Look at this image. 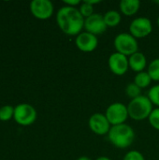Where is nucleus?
I'll list each match as a JSON object with an SVG mask.
<instances>
[{"mask_svg":"<svg viewBox=\"0 0 159 160\" xmlns=\"http://www.w3.org/2000/svg\"><path fill=\"white\" fill-rule=\"evenodd\" d=\"M109 141L117 148L125 149L129 147L135 140L133 128L127 124L112 126L108 133Z\"/></svg>","mask_w":159,"mask_h":160,"instance_id":"obj_2","label":"nucleus"},{"mask_svg":"<svg viewBox=\"0 0 159 160\" xmlns=\"http://www.w3.org/2000/svg\"><path fill=\"white\" fill-rule=\"evenodd\" d=\"M128 116L136 121H142L149 118L153 112V104L148 97L140 96L134 99H131L127 106Z\"/></svg>","mask_w":159,"mask_h":160,"instance_id":"obj_3","label":"nucleus"},{"mask_svg":"<svg viewBox=\"0 0 159 160\" xmlns=\"http://www.w3.org/2000/svg\"><path fill=\"white\" fill-rule=\"evenodd\" d=\"M152 81L159 82V58L154 59L148 66L147 70Z\"/></svg>","mask_w":159,"mask_h":160,"instance_id":"obj_17","label":"nucleus"},{"mask_svg":"<svg viewBox=\"0 0 159 160\" xmlns=\"http://www.w3.org/2000/svg\"><path fill=\"white\" fill-rule=\"evenodd\" d=\"M81 14L82 15V17L84 19L90 17L91 15L94 14V8L91 4H89L87 1H83L81 6H80V8H79Z\"/></svg>","mask_w":159,"mask_h":160,"instance_id":"obj_20","label":"nucleus"},{"mask_svg":"<svg viewBox=\"0 0 159 160\" xmlns=\"http://www.w3.org/2000/svg\"><path fill=\"white\" fill-rule=\"evenodd\" d=\"M85 1H87V2H88L89 4H91L92 6L95 5V4H98V3L100 2L99 0H85Z\"/></svg>","mask_w":159,"mask_h":160,"instance_id":"obj_25","label":"nucleus"},{"mask_svg":"<svg viewBox=\"0 0 159 160\" xmlns=\"http://www.w3.org/2000/svg\"><path fill=\"white\" fill-rule=\"evenodd\" d=\"M64 3L67 4V6H68V7H73V8H76L77 5L82 4V2H81L80 0H65Z\"/></svg>","mask_w":159,"mask_h":160,"instance_id":"obj_24","label":"nucleus"},{"mask_svg":"<svg viewBox=\"0 0 159 160\" xmlns=\"http://www.w3.org/2000/svg\"><path fill=\"white\" fill-rule=\"evenodd\" d=\"M156 3H157V5L159 6V0H158V1H156Z\"/></svg>","mask_w":159,"mask_h":160,"instance_id":"obj_28","label":"nucleus"},{"mask_svg":"<svg viewBox=\"0 0 159 160\" xmlns=\"http://www.w3.org/2000/svg\"><path fill=\"white\" fill-rule=\"evenodd\" d=\"M77 160H91V158H89L88 157H81Z\"/></svg>","mask_w":159,"mask_h":160,"instance_id":"obj_26","label":"nucleus"},{"mask_svg":"<svg viewBox=\"0 0 159 160\" xmlns=\"http://www.w3.org/2000/svg\"><path fill=\"white\" fill-rule=\"evenodd\" d=\"M130 34L135 38H142L149 36L153 30L151 21L146 17H139L134 19L129 25Z\"/></svg>","mask_w":159,"mask_h":160,"instance_id":"obj_7","label":"nucleus"},{"mask_svg":"<svg viewBox=\"0 0 159 160\" xmlns=\"http://www.w3.org/2000/svg\"><path fill=\"white\" fill-rule=\"evenodd\" d=\"M105 115L112 126L125 124L128 118L127 106L120 102L112 103L107 108Z\"/></svg>","mask_w":159,"mask_h":160,"instance_id":"obj_5","label":"nucleus"},{"mask_svg":"<svg viewBox=\"0 0 159 160\" xmlns=\"http://www.w3.org/2000/svg\"><path fill=\"white\" fill-rule=\"evenodd\" d=\"M148 119H149V123L151 124V126L155 129L159 130V108L153 110Z\"/></svg>","mask_w":159,"mask_h":160,"instance_id":"obj_22","label":"nucleus"},{"mask_svg":"<svg viewBox=\"0 0 159 160\" xmlns=\"http://www.w3.org/2000/svg\"><path fill=\"white\" fill-rule=\"evenodd\" d=\"M104 21L109 27H114L117 26L121 22V14L116 10H109L104 15Z\"/></svg>","mask_w":159,"mask_h":160,"instance_id":"obj_15","label":"nucleus"},{"mask_svg":"<svg viewBox=\"0 0 159 160\" xmlns=\"http://www.w3.org/2000/svg\"><path fill=\"white\" fill-rule=\"evenodd\" d=\"M96 160H112V159H110L109 158H106V157H100V158H97Z\"/></svg>","mask_w":159,"mask_h":160,"instance_id":"obj_27","label":"nucleus"},{"mask_svg":"<svg viewBox=\"0 0 159 160\" xmlns=\"http://www.w3.org/2000/svg\"><path fill=\"white\" fill-rule=\"evenodd\" d=\"M151 81H152V79L149 76L147 71L139 72L134 78V83L137 84L141 89L142 88H146L147 86H149L150 83H151Z\"/></svg>","mask_w":159,"mask_h":160,"instance_id":"obj_16","label":"nucleus"},{"mask_svg":"<svg viewBox=\"0 0 159 160\" xmlns=\"http://www.w3.org/2000/svg\"><path fill=\"white\" fill-rule=\"evenodd\" d=\"M157 24H158V26H159V17H158V19H157Z\"/></svg>","mask_w":159,"mask_h":160,"instance_id":"obj_29","label":"nucleus"},{"mask_svg":"<svg viewBox=\"0 0 159 160\" xmlns=\"http://www.w3.org/2000/svg\"><path fill=\"white\" fill-rule=\"evenodd\" d=\"M107 27L108 26L104 21V17L101 14L94 13L84 20V29L86 32L95 36L103 34L107 30Z\"/></svg>","mask_w":159,"mask_h":160,"instance_id":"obj_10","label":"nucleus"},{"mask_svg":"<svg viewBox=\"0 0 159 160\" xmlns=\"http://www.w3.org/2000/svg\"><path fill=\"white\" fill-rule=\"evenodd\" d=\"M89 128L97 135H106L111 129V124L108 121L105 114L102 113H94L88 121Z\"/></svg>","mask_w":159,"mask_h":160,"instance_id":"obj_8","label":"nucleus"},{"mask_svg":"<svg viewBox=\"0 0 159 160\" xmlns=\"http://www.w3.org/2000/svg\"><path fill=\"white\" fill-rule=\"evenodd\" d=\"M84 18L80 10L73 7H62L56 15V22L60 29L67 35L78 36L84 27Z\"/></svg>","mask_w":159,"mask_h":160,"instance_id":"obj_1","label":"nucleus"},{"mask_svg":"<svg viewBox=\"0 0 159 160\" xmlns=\"http://www.w3.org/2000/svg\"><path fill=\"white\" fill-rule=\"evenodd\" d=\"M148 98L151 100L152 104L159 108V84L153 86L148 92Z\"/></svg>","mask_w":159,"mask_h":160,"instance_id":"obj_21","label":"nucleus"},{"mask_svg":"<svg viewBox=\"0 0 159 160\" xmlns=\"http://www.w3.org/2000/svg\"><path fill=\"white\" fill-rule=\"evenodd\" d=\"M113 44L117 52L126 56H131L138 52L139 50L137 38L128 33H121L117 35L114 38Z\"/></svg>","mask_w":159,"mask_h":160,"instance_id":"obj_4","label":"nucleus"},{"mask_svg":"<svg viewBox=\"0 0 159 160\" xmlns=\"http://www.w3.org/2000/svg\"><path fill=\"white\" fill-rule=\"evenodd\" d=\"M109 68L111 71L118 76H122L127 73L129 65L127 56L123 55L119 52H114L109 57Z\"/></svg>","mask_w":159,"mask_h":160,"instance_id":"obj_12","label":"nucleus"},{"mask_svg":"<svg viewBox=\"0 0 159 160\" xmlns=\"http://www.w3.org/2000/svg\"><path fill=\"white\" fill-rule=\"evenodd\" d=\"M75 43L80 51L83 52H91L97 49L98 45V39L97 36L84 31L76 37Z\"/></svg>","mask_w":159,"mask_h":160,"instance_id":"obj_11","label":"nucleus"},{"mask_svg":"<svg viewBox=\"0 0 159 160\" xmlns=\"http://www.w3.org/2000/svg\"><path fill=\"white\" fill-rule=\"evenodd\" d=\"M123 160H145L143 155L139 151H129L126 154Z\"/></svg>","mask_w":159,"mask_h":160,"instance_id":"obj_23","label":"nucleus"},{"mask_svg":"<svg viewBox=\"0 0 159 160\" xmlns=\"http://www.w3.org/2000/svg\"><path fill=\"white\" fill-rule=\"evenodd\" d=\"M141 93H142V89H141L137 84H135L134 82L129 83V84L127 86V88H126V94H127V96L129 97L131 99H134V98H136L142 96Z\"/></svg>","mask_w":159,"mask_h":160,"instance_id":"obj_18","label":"nucleus"},{"mask_svg":"<svg viewBox=\"0 0 159 160\" xmlns=\"http://www.w3.org/2000/svg\"><path fill=\"white\" fill-rule=\"evenodd\" d=\"M128 65L129 68L135 71V72H142L143 71V69L146 68L147 65V61H146V57L142 52H136L134 54H132L131 56H129L128 58Z\"/></svg>","mask_w":159,"mask_h":160,"instance_id":"obj_13","label":"nucleus"},{"mask_svg":"<svg viewBox=\"0 0 159 160\" xmlns=\"http://www.w3.org/2000/svg\"><path fill=\"white\" fill-rule=\"evenodd\" d=\"M13 116L18 124L27 126L35 122L37 118V112L32 105L27 103H21L14 108Z\"/></svg>","mask_w":159,"mask_h":160,"instance_id":"obj_6","label":"nucleus"},{"mask_svg":"<svg viewBox=\"0 0 159 160\" xmlns=\"http://www.w3.org/2000/svg\"><path fill=\"white\" fill-rule=\"evenodd\" d=\"M33 15L38 19H48L53 13V5L50 0H33L30 3Z\"/></svg>","mask_w":159,"mask_h":160,"instance_id":"obj_9","label":"nucleus"},{"mask_svg":"<svg viewBox=\"0 0 159 160\" xmlns=\"http://www.w3.org/2000/svg\"><path fill=\"white\" fill-rule=\"evenodd\" d=\"M14 115V108L10 105H5L0 108V120L7 121Z\"/></svg>","mask_w":159,"mask_h":160,"instance_id":"obj_19","label":"nucleus"},{"mask_svg":"<svg viewBox=\"0 0 159 160\" xmlns=\"http://www.w3.org/2000/svg\"><path fill=\"white\" fill-rule=\"evenodd\" d=\"M121 12L126 16H133L138 12L141 7L139 0H122L120 2Z\"/></svg>","mask_w":159,"mask_h":160,"instance_id":"obj_14","label":"nucleus"}]
</instances>
